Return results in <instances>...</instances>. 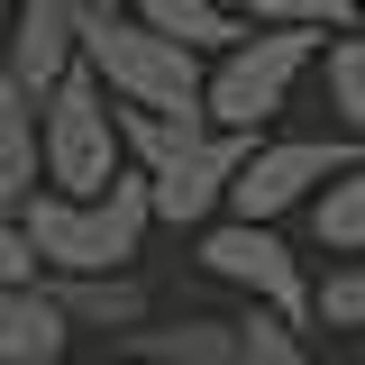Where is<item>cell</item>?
Here are the masks:
<instances>
[{"label": "cell", "mask_w": 365, "mask_h": 365, "mask_svg": "<svg viewBox=\"0 0 365 365\" xmlns=\"http://www.w3.org/2000/svg\"><path fill=\"white\" fill-rule=\"evenodd\" d=\"M119 146H128V165L155 192V228H201V220H220L228 174L256 146V128H220L201 110H137V101H119Z\"/></svg>", "instance_id": "6da1fadb"}, {"label": "cell", "mask_w": 365, "mask_h": 365, "mask_svg": "<svg viewBox=\"0 0 365 365\" xmlns=\"http://www.w3.org/2000/svg\"><path fill=\"white\" fill-rule=\"evenodd\" d=\"M19 228H28V247H37V274L137 265V247H146V228H155V192H146L137 165H119L101 192H55V182H37V192L19 201Z\"/></svg>", "instance_id": "7a4b0ae2"}, {"label": "cell", "mask_w": 365, "mask_h": 365, "mask_svg": "<svg viewBox=\"0 0 365 365\" xmlns=\"http://www.w3.org/2000/svg\"><path fill=\"white\" fill-rule=\"evenodd\" d=\"M319 37L329 28H265V19H247L201 64V119H220V128H274V110H292V91L311 83Z\"/></svg>", "instance_id": "3957f363"}, {"label": "cell", "mask_w": 365, "mask_h": 365, "mask_svg": "<svg viewBox=\"0 0 365 365\" xmlns=\"http://www.w3.org/2000/svg\"><path fill=\"white\" fill-rule=\"evenodd\" d=\"M73 37H83V64L101 73L110 101H137V110H201V64L174 46L165 28H146L137 9H73Z\"/></svg>", "instance_id": "277c9868"}, {"label": "cell", "mask_w": 365, "mask_h": 365, "mask_svg": "<svg viewBox=\"0 0 365 365\" xmlns=\"http://www.w3.org/2000/svg\"><path fill=\"white\" fill-rule=\"evenodd\" d=\"M37 165L55 192H101V182L128 165V146H119V101L101 91L83 55L37 91Z\"/></svg>", "instance_id": "5b68a950"}, {"label": "cell", "mask_w": 365, "mask_h": 365, "mask_svg": "<svg viewBox=\"0 0 365 365\" xmlns=\"http://www.w3.org/2000/svg\"><path fill=\"white\" fill-rule=\"evenodd\" d=\"M192 237H201V274H210V283H228V292H247V302H265V311H283V319L311 329V265L283 247L274 220L220 210V220H201Z\"/></svg>", "instance_id": "8992f818"}, {"label": "cell", "mask_w": 365, "mask_h": 365, "mask_svg": "<svg viewBox=\"0 0 365 365\" xmlns=\"http://www.w3.org/2000/svg\"><path fill=\"white\" fill-rule=\"evenodd\" d=\"M347 155H356V137H347V128H329V137H265V128H256V146L237 155L220 210H237V220H292V210H302Z\"/></svg>", "instance_id": "52a82bcc"}, {"label": "cell", "mask_w": 365, "mask_h": 365, "mask_svg": "<svg viewBox=\"0 0 365 365\" xmlns=\"http://www.w3.org/2000/svg\"><path fill=\"white\" fill-rule=\"evenodd\" d=\"M73 55H83V37H73V0H9V37H0V73H9V83L46 91Z\"/></svg>", "instance_id": "ba28073f"}, {"label": "cell", "mask_w": 365, "mask_h": 365, "mask_svg": "<svg viewBox=\"0 0 365 365\" xmlns=\"http://www.w3.org/2000/svg\"><path fill=\"white\" fill-rule=\"evenodd\" d=\"M46 302L64 311V329H101V338H119V329H137V319L155 311L146 302V283H137V265H101V274H37Z\"/></svg>", "instance_id": "9c48e42d"}, {"label": "cell", "mask_w": 365, "mask_h": 365, "mask_svg": "<svg viewBox=\"0 0 365 365\" xmlns=\"http://www.w3.org/2000/svg\"><path fill=\"white\" fill-rule=\"evenodd\" d=\"M110 347H128L137 365H237V311L228 319H137V329H119V338H110Z\"/></svg>", "instance_id": "30bf717a"}, {"label": "cell", "mask_w": 365, "mask_h": 365, "mask_svg": "<svg viewBox=\"0 0 365 365\" xmlns=\"http://www.w3.org/2000/svg\"><path fill=\"white\" fill-rule=\"evenodd\" d=\"M64 347H73V329H64L55 302H46L37 274H28V283H0V365H19V356L64 365Z\"/></svg>", "instance_id": "8fae6325"}, {"label": "cell", "mask_w": 365, "mask_h": 365, "mask_svg": "<svg viewBox=\"0 0 365 365\" xmlns=\"http://www.w3.org/2000/svg\"><path fill=\"white\" fill-rule=\"evenodd\" d=\"M46 182L37 165V91L0 73V220H19V201Z\"/></svg>", "instance_id": "7c38bea8"}, {"label": "cell", "mask_w": 365, "mask_h": 365, "mask_svg": "<svg viewBox=\"0 0 365 365\" xmlns=\"http://www.w3.org/2000/svg\"><path fill=\"white\" fill-rule=\"evenodd\" d=\"M311 83H319V110L329 128H347L365 146V28H329L311 55Z\"/></svg>", "instance_id": "4fadbf2b"}, {"label": "cell", "mask_w": 365, "mask_h": 365, "mask_svg": "<svg viewBox=\"0 0 365 365\" xmlns=\"http://www.w3.org/2000/svg\"><path fill=\"white\" fill-rule=\"evenodd\" d=\"M302 210H311V247L319 256H365V146L319 182Z\"/></svg>", "instance_id": "5bb4252c"}, {"label": "cell", "mask_w": 365, "mask_h": 365, "mask_svg": "<svg viewBox=\"0 0 365 365\" xmlns=\"http://www.w3.org/2000/svg\"><path fill=\"white\" fill-rule=\"evenodd\" d=\"M146 28H165L174 46H192V55H220L247 19H237V0H128Z\"/></svg>", "instance_id": "9a60e30c"}, {"label": "cell", "mask_w": 365, "mask_h": 365, "mask_svg": "<svg viewBox=\"0 0 365 365\" xmlns=\"http://www.w3.org/2000/svg\"><path fill=\"white\" fill-rule=\"evenodd\" d=\"M311 329L365 338V256H329V265L311 274Z\"/></svg>", "instance_id": "2e32d148"}, {"label": "cell", "mask_w": 365, "mask_h": 365, "mask_svg": "<svg viewBox=\"0 0 365 365\" xmlns=\"http://www.w3.org/2000/svg\"><path fill=\"white\" fill-rule=\"evenodd\" d=\"M237 365H319V356H311V329H302V319L247 302V311H237Z\"/></svg>", "instance_id": "e0dca14e"}, {"label": "cell", "mask_w": 365, "mask_h": 365, "mask_svg": "<svg viewBox=\"0 0 365 365\" xmlns=\"http://www.w3.org/2000/svg\"><path fill=\"white\" fill-rule=\"evenodd\" d=\"M237 19H265V28H356V0H237Z\"/></svg>", "instance_id": "ac0fdd59"}, {"label": "cell", "mask_w": 365, "mask_h": 365, "mask_svg": "<svg viewBox=\"0 0 365 365\" xmlns=\"http://www.w3.org/2000/svg\"><path fill=\"white\" fill-rule=\"evenodd\" d=\"M37 274V247H28V228L19 220H0V283H28Z\"/></svg>", "instance_id": "d6986e66"}, {"label": "cell", "mask_w": 365, "mask_h": 365, "mask_svg": "<svg viewBox=\"0 0 365 365\" xmlns=\"http://www.w3.org/2000/svg\"><path fill=\"white\" fill-rule=\"evenodd\" d=\"M319 365H365V347H338V356H319Z\"/></svg>", "instance_id": "ffe728a7"}, {"label": "cell", "mask_w": 365, "mask_h": 365, "mask_svg": "<svg viewBox=\"0 0 365 365\" xmlns=\"http://www.w3.org/2000/svg\"><path fill=\"white\" fill-rule=\"evenodd\" d=\"M73 9H128V0H73Z\"/></svg>", "instance_id": "44dd1931"}, {"label": "cell", "mask_w": 365, "mask_h": 365, "mask_svg": "<svg viewBox=\"0 0 365 365\" xmlns=\"http://www.w3.org/2000/svg\"><path fill=\"white\" fill-rule=\"evenodd\" d=\"M101 365H137V356H128V347H110V356H101Z\"/></svg>", "instance_id": "7402d4cb"}, {"label": "cell", "mask_w": 365, "mask_h": 365, "mask_svg": "<svg viewBox=\"0 0 365 365\" xmlns=\"http://www.w3.org/2000/svg\"><path fill=\"white\" fill-rule=\"evenodd\" d=\"M0 37H9V0H0Z\"/></svg>", "instance_id": "603a6c76"}, {"label": "cell", "mask_w": 365, "mask_h": 365, "mask_svg": "<svg viewBox=\"0 0 365 365\" xmlns=\"http://www.w3.org/2000/svg\"><path fill=\"white\" fill-rule=\"evenodd\" d=\"M356 28H365V0H356Z\"/></svg>", "instance_id": "cb8c5ba5"}, {"label": "cell", "mask_w": 365, "mask_h": 365, "mask_svg": "<svg viewBox=\"0 0 365 365\" xmlns=\"http://www.w3.org/2000/svg\"><path fill=\"white\" fill-rule=\"evenodd\" d=\"M19 365H46V356H19Z\"/></svg>", "instance_id": "d4e9b609"}]
</instances>
